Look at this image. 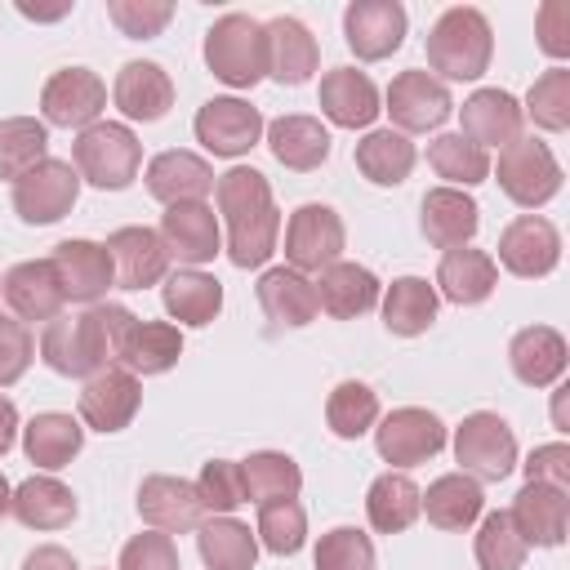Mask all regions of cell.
<instances>
[{"mask_svg": "<svg viewBox=\"0 0 570 570\" xmlns=\"http://www.w3.org/2000/svg\"><path fill=\"white\" fill-rule=\"evenodd\" d=\"M214 200L227 223V258L236 267H263L276 254V236H281V209L272 200V183L258 169L236 165L214 178Z\"/></svg>", "mask_w": 570, "mask_h": 570, "instance_id": "6da1fadb", "label": "cell"}, {"mask_svg": "<svg viewBox=\"0 0 570 570\" xmlns=\"http://www.w3.org/2000/svg\"><path fill=\"white\" fill-rule=\"evenodd\" d=\"M40 361L62 379H94L116 361L111 303H94L76 316H53L40 330Z\"/></svg>", "mask_w": 570, "mask_h": 570, "instance_id": "7a4b0ae2", "label": "cell"}, {"mask_svg": "<svg viewBox=\"0 0 570 570\" xmlns=\"http://www.w3.org/2000/svg\"><path fill=\"white\" fill-rule=\"evenodd\" d=\"M494 58V31L490 18L472 4H454L445 9L432 31H428V67L436 71V80H476L490 71Z\"/></svg>", "mask_w": 570, "mask_h": 570, "instance_id": "3957f363", "label": "cell"}, {"mask_svg": "<svg viewBox=\"0 0 570 570\" xmlns=\"http://www.w3.org/2000/svg\"><path fill=\"white\" fill-rule=\"evenodd\" d=\"M71 165L98 191H125L142 169V142L120 120H94L71 142Z\"/></svg>", "mask_w": 570, "mask_h": 570, "instance_id": "277c9868", "label": "cell"}, {"mask_svg": "<svg viewBox=\"0 0 570 570\" xmlns=\"http://www.w3.org/2000/svg\"><path fill=\"white\" fill-rule=\"evenodd\" d=\"M205 67L232 85V89H254L267 76V40L263 22L249 13H223L205 31Z\"/></svg>", "mask_w": 570, "mask_h": 570, "instance_id": "5b68a950", "label": "cell"}, {"mask_svg": "<svg viewBox=\"0 0 570 570\" xmlns=\"http://www.w3.org/2000/svg\"><path fill=\"white\" fill-rule=\"evenodd\" d=\"M111 343H116V365L129 370L134 379H151L178 365L183 356V334L169 321H142L125 303H111Z\"/></svg>", "mask_w": 570, "mask_h": 570, "instance_id": "8992f818", "label": "cell"}, {"mask_svg": "<svg viewBox=\"0 0 570 570\" xmlns=\"http://www.w3.org/2000/svg\"><path fill=\"white\" fill-rule=\"evenodd\" d=\"M454 459L459 472H468L472 481H503L517 468V436L508 419H499L494 410L468 414L454 428Z\"/></svg>", "mask_w": 570, "mask_h": 570, "instance_id": "52a82bcc", "label": "cell"}, {"mask_svg": "<svg viewBox=\"0 0 570 570\" xmlns=\"http://www.w3.org/2000/svg\"><path fill=\"white\" fill-rule=\"evenodd\" d=\"M343 245H347V227H343L338 209H330L321 200L298 205L285 223V267H294L303 276L325 272L330 263H338Z\"/></svg>", "mask_w": 570, "mask_h": 570, "instance_id": "ba28073f", "label": "cell"}, {"mask_svg": "<svg viewBox=\"0 0 570 570\" xmlns=\"http://www.w3.org/2000/svg\"><path fill=\"white\" fill-rule=\"evenodd\" d=\"M499 187L512 205L539 209L561 191V165L548 142L539 138H517L499 151Z\"/></svg>", "mask_w": 570, "mask_h": 570, "instance_id": "9c48e42d", "label": "cell"}, {"mask_svg": "<svg viewBox=\"0 0 570 570\" xmlns=\"http://www.w3.org/2000/svg\"><path fill=\"white\" fill-rule=\"evenodd\" d=\"M76 196H80V174H76V165L49 156V160H40L31 174H22V178L13 183V196H9V200H13V214H18L22 223L49 227V223H58V218L71 214Z\"/></svg>", "mask_w": 570, "mask_h": 570, "instance_id": "30bf717a", "label": "cell"}, {"mask_svg": "<svg viewBox=\"0 0 570 570\" xmlns=\"http://www.w3.org/2000/svg\"><path fill=\"white\" fill-rule=\"evenodd\" d=\"M441 445H445V423L423 405H401L383 414V423L374 428V450L392 468H419L436 459Z\"/></svg>", "mask_w": 570, "mask_h": 570, "instance_id": "8fae6325", "label": "cell"}, {"mask_svg": "<svg viewBox=\"0 0 570 570\" xmlns=\"http://www.w3.org/2000/svg\"><path fill=\"white\" fill-rule=\"evenodd\" d=\"M107 107V85L89 67H62L40 89V116L58 129H89Z\"/></svg>", "mask_w": 570, "mask_h": 570, "instance_id": "7c38bea8", "label": "cell"}, {"mask_svg": "<svg viewBox=\"0 0 570 570\" xmlns=\"http://www.w3.org/2000/svg\"><path fill=\"white\" fill-rule=\"evenodd\" d=\"M383 111L392 116L396 134H428V129H441V125L450 120L454 102H450V89H445L432 71L410 67V71L392 76V85H387V107H383Z\"/></svg>", "mask_w": 570, "mask_h": 570, "instance_id": "4fadbf2b", "label": "cell"}, {"mask_svg": "<svg viewBox=\"0 0 570 570\" xmlns=\"http://www.w3.org/2000/svg\"><path fill=\"white\" fill-rule=\"evenodd\" d=\"M191 129H196V142H200L205 151L236 160V156H245L249 147H258V138H263L267 125H263V111L249 107L245 98H209V102L196 111Z\"/></svg>", "mask_w": 570, "mask_h": 570, "instance_id": "5bb4252c", "label": "cell"}, {"mask_svg": "<svg viewBox=\"0 0 570 570\" xmlns=\"http://www.w3.org/2000/svg\"><path fill=\"white\" fill-rule=\"evenodd\" d=\"M499 263L521 281H539L561 263V232L543 214H521L499 232Z\"/></svg>", "mask_w": 570, "mask_h": 570, "instance_id": "9a60e30c", "label": "cell"}, {"mask_svg": "<svg viewBox=\"0 0 570 570\" xmlns=\"http://www.w3.org/2000/svg\"><path fill=\"white\" fill-rule=\"evenodd\" d=\"M49 263H53V272H58V281H62L67 303L94 307V303H102L107 289L116 285L111 254H107V245H98V240H85V236L58 240L53 254H49Z\"/></svg>", "mask_w": 570, "mask_h": 570, "instance_id": "2e32d148", "label": "cell"}, {"mask_svg": "<svg viewBox=\"0 0 570 570\" xmlns=\"http://www.w3.org/2000/svg\"><path fill=\"white\" fill-rule=\"evenodd\" d=\"M343 40L361 62H383L405 40V9L396 0H352L343 9Z\"/></svg>", "mask_w": 570, "mask_h": 570, "instance_id": "e0dca14e", "label": "cell"}, {"mask_svg": "<svg viewBox=\"0 0 570 570\" xmlns=\"http://www.w3.org/2000/svg\"><path fill=\"white\" fill-rule=\"evenodd\" d=\"M160 240L169 249V258L187 263V267H200V263H214L218 249H223V232H218V214L205 205V200H183V205H165L160 214Z\"/></svg>", "mask_w": 570, "mask_h": 570, "instance_id": "ac0fdd59", "label": "cell"}, {"mask_svg": "<svg viewBox=\"0 0 570 570\" xmlns=\"http://www.w3.org/2000/svg\"><path fill=\"white\" fill-rule=\"evenodd\" d=\"M0 294H4V303H9V316H18V321H53V316H62V303H67V294H62V281H58V272H53V263L49 258H27V263H13L4 276H0Z\"/></svg>", "mask_w": 570, "mask_h": 570, "instance_id": "d6986e66", "label": "cell"}, {"mask_svg": "<svg viewBox=\"0 0 570 570\" xmlns=\"http://www.w3.org/2000/svg\"><path fill=\"white\" fill-rule=\"evenodd\" d=\"M138 405H142V383L129 370H120V365L98 370L80 387V419L94 432H125L134 423Z\"/></svg>", "mask_w": 570, "mask_h": 570, "instance_id": "ffe728a7", "label": "cell"}, {"mask_svg": "<svg viewBox=\"0 0 570 570\" xmlns=\"http://www.w3.org/2000/svg\"><path fill=\"white\" fill-rule=\"evenodd\" d=\"M517 534L534 548H561L566 530H570V494L543 481H525L508 508Z\"/></svg>", "mask_w": 570, "mask_h": 570, "instance_id": "44dd1931", "label": "cell"}, {"mask_svg": "<svg viewBox=\"0 0 570 570\" xmlns=\"http://www.w3.org/2000/svg\"><path fill=\"white\" fill-rule=\"evenodd\" d=\"M107 254L120 289H147L169 276V249L156 227H116L107 236Z\"/></svg>", "mask_w": 570, "mask_h": 570, "instance_id": "7402d4cb", "label": "cell"}, {"mask_svg": "<svg viewBox=\"0 0 570 570\" xmlns=\"http://www.w3.org/2000/svg\"><path fill=\"white\" fill-rule=\"evenodd\" d=\"M138 517L160 534H187L205 521V508L196 499V485L183 476H142L138 485Z\"/></svg>", "mask_w": 570, "mask_h": 570, "instance_id": "603a6c76", "label": "cell"}, {"mask_svg": "<svg viewBox=\"0 0 570 570\" xmlns=\"http://www.w3.org/2000/svg\"><path fill=\"white\" fill-rule=\"evenodd\" d=\"M111 102L129 116V120H142V125H156L165 120V111L174 107V80L160 62H147V58H134L116 71V85H111Z\"/></svg>", "mask_w": 570, "mask_h": 570, "instance_id": "cb8c5ba5", "label": "cell"}, {"mask_svg": "<svg viewBox=\"0 0 570 570\" xmlns=\"http://www.w3.org/2000/svg\"><path fill=\"white\" fill-rule=\"evenodd\" d=\"M481 227V209L468 191L459 187H432L419 205V232L428 245L436 249H459V245H472Z\"/></svg>", "mask_w": 570, "mask_h": 570, "instance_id": "d4e9b609", "label": "cell"}, {"mask_svg": "<svg viewBox=\"0 0 570 570\" xmlns=\"http://www.w3.org/2000/svg\"><path fill=\"white\" fill-rule=\"evenodd\" d=\"M263 40H267V76L276 85H289L294 89V85L312 80V71L321 67L316 36L298 18H289V13L263 22Z\"/></svg>", "mask_w": 570, "mask_h": 570, "instance_id": "484cf974", "label": "cell"}, {"mask_svg": "<svg viewBox=\"0 0 570 570\" xmlns=\"http://www.w3.org/2000/svg\"><path fill=\"white\" fill-rule=\"evenodd\" d=\"M258 294V307L272 325H285V330H303L316 321L321 303H316V281L294 272V267H267L254 285Z\"/></svg>", "mask_w": 570, "mask_h": 570, "instance_id": "4316f807", "label": "cell"}, {"mask_svg": "<svg viewBox=\"0 0 570 570\" xmlns=\"http://www.w3.org/2000/svg\"><path fill=\"white\" fill-rule=\"evenodd\" d=\"M316 98H321L325 120L338 125V129H370L374 116L383 111L374 80H370L365 71H356V67H334V71H325Z\"/></svg>", "mask_w": 570, "mask_h": 570, "instance_id": "83f0119b", "label": "cell"}, {"mask_svg": "<svg viewBox=\"0 0 570 570\" xmlns=\"http://www.w3.org/2000/svg\"><path fill=\"white\" fill-rule=\"evenodd\" d=\"M459 120H463V138L476 142L481 151L485 147H508L521 138V102L508 94V89H476L472 98H463L459 107Z\"/></svg>", "mask_w": 570, "mask_h": 570, "instance_id": "f1b7e54d", "label": "cell"}, {"mask_svg": "<svg viewBox=\"0 0 570 570\" xmlns=\"http://www.w3.org/2000/svg\"><path fill=\"white\" fill-rule=\"evenodd\" d=\"M499 285V263L485 254V249H472V245H459V249H445L441 263H436V298H450L459 307H476L494 294Z\"/></svg>", "mask_w": 570, "mask_h": 570, "instance_id": "f546056e", "label": "cell"}, {"mask_svg": "<svg viewBox=\"0 0 570 570\" xmlns=\"http://www.w3.org/2000/svg\"><path fill=\"white\" fill-rule=\"evenodd\" d=\"M147 191L160 205H183V200H205L214 191V169L196 151H160L147 160Z\"/></svg>", "mask_w": 570, "mask_h": 570, "instance_id": "4dcf8cb0", "label": "cell"}, {"mask_svg": "<svg viewBox=\"0 0 570 570\" xmlns=\"http://www.w3.org/2000/svg\"><path fill=\"white\" fill-rule=\"evenodd\" d=\"M379 294H383L379 276H374L370 267L343 263V258L330 263V267L321 272V281H316V303H321V312H330L334 321H356V316L374 312Z\"/></svg>", "mask_w": 570, "mask_h": 570, "instance_id": "1f68e13d", "label": "cell"}, {"mask_svg": "<svg viewBox=\"0 0 570 570\" xmlns=\"http://www.w3.org/2000/svg\"><path fill=\"white\" fill-rule=\"evenodd\" d=\"M263 134H267L272 156L294 174H312V169H321L330 160V129L316 116H298V111L294 116H276Z\"/></svg>", "mask_w": 570, "mask_h": 570, "instance_id": "d6a6232c", "label": "cell"}, {"mask_svg": "<svg viewBox=\"0 0 570 570\" xmlns=\"http://www.w3.org/2000/svg\"><path fill=\"white\" fill-rule=\"evenodd\" d=\"M508 365L525 387H552L566 374V338L552 325H525L508 343Z\"/></svg>", "mask_w": 570, "mask_h": 570, "instance_id": "836d02e7", "label": "cell"}, {"mask_svg": "<svg viewBox=\"0 0 570 570\" xmlns=\"http://www.w3.org/2000/svg\"><path fill=\"white\" fill-rule=\"evenodd\" d=\"M160 303H165L169 321L191 325V330H205L223 312V285L209 272H200V267H178V272L165 276Z\"/></svg>", "mask_w": 570, "mask_h": 570, "instance_id": "e575fe53", "label": "cell"}, {"mask_svg": "<svg viewBox=\"0 0 570 570\" xmlns=\"http://www.w3.org/2000/svg\"><path fill=\"white\" fill-rule=\"evenodd\" d=\"M9 512H13L27 530H67L80 508H76L71 485H62L58 476H27L22 485H13Z\"/></svg>", "mask_w": 570, "mask_h": 570, "instance_id": "d590c367", "label": "cell"}, {"mask_svg": "<svg viewBox=\"0 0 570 570\" xmlns=\"http://www.w3.org/2000/svg\"><path fill=\"white\" fill-rule=\"evenodd\" d=\"M80 450H85V428L62 410H45L22 428V454L45 472L67 468Z\"/></svg>", "mask_w": 570, "mask_h": 570, "instance_id": "8d00e7d4", "label": "cell"}, {"mask_svg": "<svg viewBox=\"0 0 570 570\" xmlns=\"http://www.w3.org/2000/svg\"><path fill=\"white\" fill-rule=\"evenodd\" d=\"M485 508V494H481V481H472L468 472H445L436 476L423 499H419V512H428V521L436 530H468Z\"/></svg>", "mask_w": 570, "mask_h": 570, "instance_id": "74e56055", "label": "cell"}, {"mask_svg": "<svg viewBox=\"0 0 570 570\" xmlns=\"http://www.w3.org/2000/svg\"><path fill=\"white\" fill-rule=\"evenodd\" d=\"M436 307H441V298L423 276H396L383 294V325L396 338H419L432 330Z\"/></svg>", "mask_w": 570, "mask_h": 570, "instance_id": "f35d334b", "label": "cell"}, {"mask_svg": "<svg viewBox=\"0 0 570 570\" xmlns=\"http://www.w3.org/2000/svg\"><path fill=\"white\" fill-rule=\"evenodd\" d=\"M352 160H356V169H361L374 187H396V183L410 178L419 151H414V142H410L405 134H396V129H370V134L356 142Z\"/></svg>", "mask_w": 570, "mask_h": 570, "instance_id": "ab89813d", "label": "cell"}, {"mask_svg": "<svg viewBox=\"0 0 570 570\" xmlns=\"http://www.w3.org/2000/svg\"><path fill=\"white\" fill-rule=\"evenodd\" d=\"M419 499H423V490L405 472H383V476L370 481L365 517L379 534H401L419 521Z\"/></svg>", "mask_w": 570, "mask_h": 570, "instance_id": "60d3db41", "label": "cell"}, {"mask_svg": "<svg viewBox=\"0 0 570 570\" xmlns=\"http://www.w3.org/2000/svg\"><path fill=\"white\" fill-rule=\"evenodd\" d=\"M196 548H200V561L209 570H254V561H258V539L236 517L200 521L196 525Z\"/></svg>", "mask_w": 570, "mask_h": 570, "instance_id": "b9f144b4", "label": "cell"}, {"mask_svg": "<svg viewBox=\"0 0 570 570\" xmlns=\"http://www.w3.org/2000/svg\"><path fill=\"white\" fill-rule=\"evenodd\" d=\"M40 160H49V125L36 116H9L0 120V178L18 183Z\"/></svg>", "mask_w": 570, "mask_h": 570, "instance_id": "7bdbcfd3", "label": "cell"}, {"mask_svg": "<svg viewBox=\"0 0 570 570\" xmlns=\"http://www.w3.org/2000/svg\"><path fill=\"white\" fill-rule=\"evenodd\" d=\"M428 165L436 169V178H445L459 191L490 178V151H481L476 142H468L463 134H436L428 142Z\"/></svg>", "mask_w": 570, "mask_h": 570, "instance_id": "ee69618b", "label": "cell"}, {"mask_svg": "<svg viewBox=\"0 0 570 570\" xmlns=\"http://www.w3.org/2000/svg\"><path fill=\"white\" fill-rule=\"evenodd\" d=\"M325 423L338 441H356L379 423V392L361 379H343L325 401Z\"/></svg>", "mask_w": 570, "mask_h": 570, "instance_id": "f6af8a7d", "label": "cell"}, {"mask_svg": "<svg viewBox=\"0 0 570 570\" xmlns=\"http://www.w3.org/2000/svg\"><path fill=\"white\" fill-rule=\"evenodd\" d=\"M240 476H245V499H254V503L298 499V485H303L298 463L281 450H254L249 459H240Z\"/></svg>", "mask_w": 570, "mask_h": 570, "instance_id": "bcb514c9", "label": "cell"}, {"mask_svg": "<svg viewBox=\"0 0 570 570\" xmlns=\"http://www.w3.org/2000/svg\"><path fill=\"white\" fill-rule=\"evenodd\" d=\"M254 539L267 552H276V557H294L307 543V512H303V503L298 499H267V503H258Z\"/></svg>", "mask_w": 570, "mask_h": 570, "instance_id": "7dc6e473", "label": "cell"}, {"mask_svg": "<svg viewBox=\"0 0 570 570\" xmlns=\"http://www.w3.org/2000/svg\"><path fill=\"white\" fill-rule=\"evenodd\" d=\"M525 552H530V543L517 534L508 512H485L481 517V530L472 539V557H476L481 570H521Z\"/></svg>", "mask_w": 570, "mask_h": 570, "instance_id": "c3c4849f", "label": "cell"}, {"mask_svg": "<svg viewBox=\"0 0 570 570\" xmlns=\"http://www.w3.org/2000/svg\"><path fill=\"white\" fill-rule=\"evenodd\" d=\"M521 116H530V120H534L539 129H548V134H561V129L570 125V71H566V67H548V71L530 85Z\"/></svg>", "mask_w": 570, "mask_h": 570, "instance_id": "681fc988", "label": "cell"}, {"mask_svg": "<svg viewBox=\"0 0 570 570\" xmlns=\"http://www.w3.org/2000/svg\"><path fill=\"white\" fill-rule=\"evenodd\" d=\"M312 570H374V539L356 525H334L316 539Z\"/></svg>", "mask_w": 570, "mask_h": 570, "instance_id": "f907efd6", "label": "cell"}, {"mask_svg": "<svg viewBox=\"0 0 570 570\" xmlns=\"http://www.w3.org/2000/svg\"><path fill=\"white\" fill-rule=\"evenodd\" d=\"M191 485L209 517H232L245 503V476H240V463L232 459H209Z\"/></svg>", "mask_w": 570, "mask_h": 570, "instance_id": "816d5d0a", "label": "cell"}, {"mask_svg": "<svg viewBox=\"0 0 570 570\" xmlns=\"http://www.w3.org/2000/svg\"><path fill=\"white\" fill-rule=\"evenodd\" d=\"M107 18L116 22L120 36L129 40H151L169 27L174 4L169 0H107Z\"/></svg>", "mask_w": 570, "mask_h": 570, "instance_id": "f5cc1de1", "label": "cell"}, {"mask_svg": "<svg viewBox=\"0 0 570 570\" xmlns=\"http://www.w3.org/2000/svg\"><path fill=\"white\" fill-rule=\"evenodd\" d=\"M36 361V334L27 321L0 312V387L18 383L27 374V365Z\"/></svg>", "mask_w": 570, "mask_h": 570, "instance_id": "db71d44e", "label": "cell"}, {"mask_svg": "<svg viewBox=\"0 0 570 570\" xmlns=\"http://www.w3.org/2000/svg\"><path fill=\"white\" fill-rule=\"evenodd\" d=\"M116 570H183V566H178V548H174L169 534L142 530L120 548V566Z\"/></svg>", "mask_w": 570, "mask_h": 570, "instance_id": "11a10c76", "label": "cell"}, {"mask_svg": "<svg viewBox=\"0 0 570 570\" xmlns=\"http://www.w3.org/2000/svg\"><path fill=\"white\" fill-rule=\"evenodd\" d=\"M525 481H543L557 490H570V445L552 441V445H534L525 459Z\"/></svg>", "mask_w": 570, "mask_h": 570, "instance_id": "9f6ffc18", "label": "cell"}, {"mask_svg": "<svg viewBox=\"0 0 570 570\" xmlns=\"http://www.w3.org/2000/svg\"><path fill=\"white\" fill-rule=\"evenodd\" d=\"M534 36H539V49L548 58H566L570 53V4L566 0H548L534 18Z\"/></svg>", "mask_w": 570, "mask_h": 570, "instance_id": "6f0895ef", "label": "cell"}, {"mask_svg": "<svg viewBox=\"0 0 570 570\" xmlns=\"http://www.w3.org/2000/svg\"><path fill=\"white\" fill-rule=\"evenodd\" d=\"M22 570H76V557L58 543H40L22 557Z\"/></svg>", "mask_w": 570, "mask_h": 570, "instance_id": "680465c9", "label": "cell"}, {"mask_svg": "<svg viewBox=\"0 0 570 570\" xmlns=\"http://www.w3.org/2000/svg\"><path fill=\"white\" fill-rule=\"evenodd\" d=\"M13 436H18V405L0 396V459L13 450Z\"/></svg>", "mask_w": 570, "mask_h": 570, "instance_id": "91938a15", "label": "cell"}, {"mask_svg": "<svg viewBox=\"0 0 570 570\" xmlns=\"http://www.w3.org/2000/svg\"><path fill=\"white\" fill-rule=\"evenodd\" d=\"M18 13H22V18H36V22H53V18H67V13H71V0H62V4H53V9H40V4H27V0H22Z\"/></svg>", "mask_w": 570, "mask_h": 570, "instance_id": "94428289", "label": "cell"}, {"mask_svg": "<svg viewBox=\"0 0 570 570\" xmlns=\"http://www.w3.org/2000/svg\"><path fill=\"white\" fill-rule=\"evenodd\" d=\"M9 503H13V490H9V481H4V472H0V517L9 512Z\"/></svg>", "mask_w": 570, "mask_h": 570, "instance_id": "6125c7cd", "label": "cell"}]
</instances>
